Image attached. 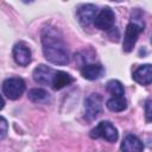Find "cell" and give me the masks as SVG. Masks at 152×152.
Masks as SVG:
<instances>
[{"label":"cell","instance_id":"1","mask_svg":"<svg viewBox=\"0 0 152 152\" xmlns=\"http://www.w3.org/2000/svg\"><path fill=\"white\" fill-rule=\"evenodd\" d=\"M43 53L46 61L57 65H65L69 63V51L63 40L62 34L55 27H44L42 31Z\"/></svg>","mask_w":152,"mask_h":152},{"label":"cell","instance_id":"7","mask_svg":"<svg viewBox=\"0 0 152 152\" xmlns=\"http://www.w3.org/2000/svg\"><path fill=\"white\" fill-rule=\"evenodd\" d=\"M96 14H97V8L95 5H91V4H83L76 11L77 19L83 26L91 25L94 23Z\"/></svg>","mask_w":152,"mask_h":152},{"label":"cell","instance_id":"19","mask_svg":"<svg viewBox=\"0 0 152 152\" xmlns=\"http://www.w3.org/2000/svg\"><path fill=\"white\" fill-rule=\"evenodd\" d=\"M4 104H5V101H4L2 96L0 95V109H2V108H4Z\"/></svg>","mask_w":152,"mask_h":152},{"label":"cell","instance_id":"17","mask_svg":"<svg viewBox=\"0 0 152 152\" xmlns=\"http://www.w3.org/2000/svg\"><path fill=\"white\" fill-rule=\"evenodd\" d=\"M8 132V124L5 118L0 116V139H4Z\"/></svg>","mask_w":152,"mask_h":152},{"label":"cell","instance_id":"10","mask_svg":"<svg viewBox=\"0 0 152 152\" xmlns=\"http://www.w3.org/2000/svg\"><path fill=\"white\" fill-rule=\"evenodd\" d=\"M133 80L141 84V86H148L152 81V66L151 64H144L138 66L132 75Z\"/></svg>","mask_w":152,"mask_h":152},{"label":"cell","instance_id":"12","mask_svg":"<svg viewBox=\"0 0 152 152\" xmlns=\"http://www.w3.org/2000/svg\"><path fill=\"white\" fill-rule=\"evenodd\" d=\"M120 148L126 152H140L144 150V145L138 137L133 134H127L124 138Z\"/></svg>","mask_w":152,"mask_h":152},{"label":"cell","instance_id":"3","mask_svg":"<svg viewBox=\"0 0 152 152\" xmlns=\"http://www.w3.org/2000/svg\"><path fill=\"white\" fill-rule=\"evenodd\" d=\"M90 137L93 139L102 138L109 142H115L118 140V129L109 121H101L95 128L90 131Z\"/></svg>","mask_w":152,"mask_h":152},{"label":"cell","instance_id":"8","mask_svg":"<svg viewBox=\"0 0 152 152\" xmlns=\"http://www.w3.org/2000/svg\"><path fill=\"white\" fill-rule=\"evenodd\" d=\"M55 72H56V70H53L52 68H50L48 65H44V64H40L33 70V80L38 84L51 86Z\"/></svg>","mask_w":152,"mask_h":152},{"label":"cell","instance_id":"6","mask_svg":"<svg viewBox=\"0 0 152 152\" xmlns=\"http://www.w3.org/2000/svg\"><path fill=\"white\" fill-rule=\"evenodd\" d=\"M93 24L99 30H110L115 24V14L109 7H104L99 14H96Z\"/></svg>","mask_w":152,"mask_h":152},{"label":"cell","instance_id":"2","mask_svg":"<svg viewBox=\"0 0 152 152\" xmlns=\"http://www.w3.org/2000/svg\"><path fill=\"white\" fill-rule=\"evenodd\" d=\"M139 20H132L125 30L124 42H122V49L125 52H131L138 40L139 34L144 31V23H138Z\"/></svg>","mask_w":152,"mask_h":152},{"label":"cell","instance_id":"15","mask_svg":"<svg viewBox=\"0 0 152 152\" xmlns=\"http://www.w3.org/2000/svg\"><path fill=\"white\" fill-rule=\"evenodd\" d=\"M106 106L110 112L118 113V112H122L127 108V101L124 97V95L122 96H113L106 102Z\"/></svg>","mask_w":152,"mask_h":152},{"label":"cell","instance_id":"18","mask_svg":"<svg viewBox=\"0 0 152 152\" xmlns=\"http://www.w3.org/2000/svg\"><path fill=\"white\" fill-rule=\"evenodd\" d=\"M145 115H146V121L151 122L152 120V113H151V99H147L145 103Z\"/></svg>","mask_w":152,"mask_h":152},{"label":"cell","instance_id":"20","mask_svg":"<svg viewBox=\"0 0 152 152\" xmlns=\"http://www.w3.org/2000/svg\"><path fill=\"white\" fill-rule=\"evenodd\" d=\"M24 2H32V0H23Z\"/></svg>","mask_w":152,"mask_h":152},{"label":"cell","instance_id":"5","mask_svg":"<svg viewBox=\"0 0 152 152\" xmlns=\"http://www.w3.org/2000/svg\"><path fill=\"white\" fill-rule=\"evenodd\" d=\"M102 109V97L99 94H90L84 101V118L94 120Z\"/></svg>","mask_w":152,"mask_h":152},{"label":"cell","instance_id":"16","mask_svg":"<svg viewBox=\"0 0 152 152\" xmlns=\"http://www.w3.org/2000/svg\"><path fill=\"white\" fill-rule=\"evenodd\" d=\"M106 89L113 96H122V95H125L124 86L118 80H110V81H108L107 82V86H106Z\"/></svg>","mask_w":152,"mask_h":152},{"label":"cell","instance_id":"9","mask_svg":"<svg viewBox=\"0 0 152 152\" xmlns=\"http://www.w3.org/2000/svg\"><path fill=\"white\" fill-rule=\"evenodd\" d=\"M13 58L15 63L21 66L28 65L31 63V51L28 46L23 42L17 43L13 46Z\"/></svg>","mask_w":152,"mask_h":152},{"label":"cell","instance_id":"11","mask_svg":"<svg viewBox=\"0 0 152 152\" xmlns=\"http://www.w3.org/2000/svg\"><path fill=\"white\" fill-rule=\"evenodd\" d=\"M104 69L101 64H86L81 69V75L89 81H95L99 80L103 76Z\"/></svg>","mask_w":152,"mask_h":152},{"label":"cell","instance_id":"13","mask_svg":"<svg viewBox=\"0 0 152 152\" xmlns=\"http://www.w3.org/2000/svg\"><path fill=\"white\" fill-rule=\"evenodd\" d=\"M75 80L70 74H68L65 71H62V70H56V72L53 75V78H52L51 87L55 90H59V89L71 84Z\"/></svg>","mask_w":152,"mask_h":152},{"label":"cell","instance_id":"4","mask_svg":"<svg viewBox=\"0 0 152 152\" xmlns=\"http://www.w3.org/2000/svg\"><path fill=\"white\" fill-rule=\"evenodd\" d=\"M25 82L20 77H10L2 83V91L10 100H18L25 91Z\"/></svg>","mask_w":152,"mask_h":152},{"label":"cell","instance_id":"14","mask_svg":"<svg viewBox=\"0 0 152 152\" xmlns=\"http://www.w3.org/2000/svg\"><path fill=\"white\" fill-rule=\"evenodd\" d=\"M28 99L34 103H48L50 101V94L40 88H33L27 94Z\"/></svg>","mask_w":152,"mask_h":152}]
</instances>
